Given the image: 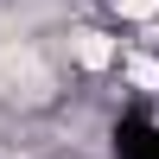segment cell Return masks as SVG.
I'll return each mask as SVG.
<instances>
[{"instance_id":"1","label":"cell","mask_w":159,"mask_h":159,"mask_svg":"<svg viewBox=\"0 0 159 159\" xmlns=\"http://www.w3.org/2000/svg\"><path fill=\"white\" fill-rule=\"evenodd\" d=\"M57 57L70 76H83V83H108V76H121V57H127V38L115 32L102 13H70V19L57 25Z\"/></svg>"}]
</instances>
